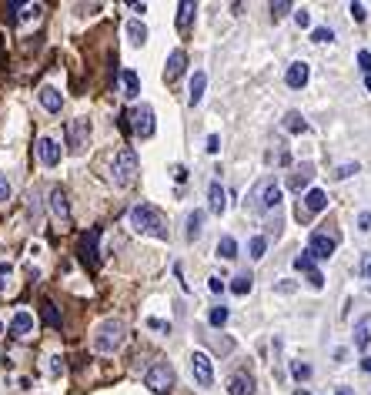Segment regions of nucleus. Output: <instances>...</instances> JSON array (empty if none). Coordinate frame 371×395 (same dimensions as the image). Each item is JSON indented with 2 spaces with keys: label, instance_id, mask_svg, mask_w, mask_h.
Returning <instances> with one entry per match:
<instances>
[{
  "label": "nucleus",
  "instance_id": "obj_1",
  "mask_svg": "<svg viewBox=\"0 0 371 395\" xmlns=\"http://www.w3.org/2000/svg\"><path fill=\"white\" fill-rule=\"evenodd\" d=\"M127 221H131V228L137 231V235H147V238H157V242H167V225H164V215L154 208V205H147V201L134 205L131 215H127Z\"/></svg>",
  "mask_w": 371,
  "mask_h": 395
},
{
  "label": "nucleus",
  "instance_id": "obj_2",
  "mask_svg": "<svg viewBox=\"0 0 371 395\" xmlns=\"http://www.w3.org/2000/svg\"><path fill=\"white\" fill-rule=\"evenodd\" d=\"M124 342H127V325H124L120 319H104L98 329H94L90 345H94L98 355H114V352H120Z\"/></svg>",
  "mask_w": 371,
  "mask_h": 395
},
{
  "label": "nucleus",
  "instance_id": "obj_3",
  "mask_svg": "<svg viewBox=\"0 0 371 395\" xmlns=\"http://www.w3.org/2000/svg\"><path fill=\"white\" fill-rule=\"evenodd\" d=\"M137 175H141V161H137L134 148H124V151H117L114 165H110V181H114L117 188H131L134 181H137Z\"/></svg>",
  "mask_w": 371,
  "mask_h": 395
},
{
  "label": "nucleus",
  "instance_id": "obj_4",
  "mask_svg": "<svg viewBox=\"0 0 371 395\" xmlns=\"http://www.w3.org/2000/svg\"><path fill=\"white\" fill-rule=\"evenodd\" d=\"M174 382H177V375H174V365L171 362H164V359H157V362L144 372V385L151 389V392H157V395H164V392H171L174 389Z\"/></svg>",
  "mask_w": 371,
  "mask_h": 395
},
{
  "label": "nucleus",
  "instance_id": "obj_5",
  "mask_svg": "<svg viewBox=\"0 0 371 395\" xmlns=\"http://www.w3.org/2000/svg\"><path fill=\"white\" fill-rule=\"evenodd\" d=\"M191 375L201 389H211L214 385V362H211L208 352H191Z\"/></svg>",
  "mask_w": 371,
  "mask_h": 395
},
{
  "label": "nucleus",
  "instance_id": "obj_6",
  "mask_svg": "<svg viewBox=\"0 0 371 395\" xmlns=\"http://www.w3.org/2000/svg\"><path fill=\"white\" fill-rule=\"evenodd\" d=\"M88 138H90V121H84V118L67 121V148H70V154H84Z\"/></svg>",
  "mask_w": 371,
  "mask_h": 395
},
{
  "label": "nucleus",
  "instance_id": "obj_7",
  "mask_svg": "<svg viewBox=\"0 0 371 395\" xmlns=\"http://www.w3.org/2000/svg\"><path fill=\"white\" fill-rule=\"evenodd\" d=\"M98 242H100V228H90L84 238H80V258L88 265L90 272L100 268V255H98Z\"/></svg>",
  "mask_w": 371,
  "mask_h": 395
},
{
  "label": "nucleus",
  "instance_id": "obj_8",
  "mask_svg": "<svg viewBox=\"0 0 371 395\" xmlns=\"http://www.w3.org/2000/svg\"><path fill=\"white\" fill-rule=\"evenodd\" d=\"M131 131L137 134V138H151L154 134V108L151 104H141V108L131 111Z\"/></svg>",
  "mask_w": 371,
  "mask_h": 395
},
{
  "label": "nucleus",
  "instance_id": "obj_9",
  "mask_svg": "<svg viewBox=\"0 0 371 395\" xmlns=\"http://www.w3.org/2000/svg\"><path fill=\"white\" fill-rule=\"evenodd\" d=\"M335 238H328L325 231H315V235H311V238H308V255H311V258H321V262H328V258H331V255H335Z\"/></svg>",
  "mask_w": 371,
  "mask_h": 395
},
{
  "label": "nucleus",
  "instance_id": "obj_10",
  "mask_svg": "<svg viewBox=\"0 0 371 395\" xmlns=\"http://www.w3.org/2000/svg\"><path fill=\"white\" fill-rule=\"evenodd\" d=\"M47 205H51V215H54L57 225H70V208H67V195L61 188H51V195H47Z\"/></svg>",
  "mask_w": 371,
  "mask_h": 395
},
{
  "label": "nucleus",
  "instance_id": "obj_11",
  "mask_svg": "<svg viewBox=\"0 0 371 395\" xmlns=\"http://www.w3.org/2000/svg\"><path fill=\"white\" fill-rule=\"evenodd\" d=\"M37 158H41V165L44 168H57L61 165V144L54 138H37Z\"/></svg>",
  "mask_w": 371,
  "mask_h": 395
},
{
  "label": "nucleus",
  "instance_id": "obj_12",
  "mask_svg": "<svg viewBox=\"0 0 371 395\" xmlns=\"http://www.w3.org/2000/svg\"><path fill=\"white\" fill-rule=\"evenodd\" d=\"M251 205H258V208H278V205H281V185L264 181V185L258 188V195L251 198Z\"/></svg>",
  "mask_w": 371,
  "mask_h": 395
},
{
  "label": "nucleus",
  "instance_id": "obj_13",
  "mask_svg": "<svg viewBox=\"0 0 371 395\" xmlns=\"http://www.w3.org/2000/svg\"><path fill=\"white\" fill-rule=\"evenodd\" d=\"M308 77H311V67L305 61H295V64H288V71H284V84L291 91H298L308 84Z\"/></svg>",
  "mask_w": 371,
  "mask_h": 395
},
{
  "label": "nucleus",
  "instance_id": "obj_14",
  "mask_svg": "<svg viewBox=\"0 0 371 395\" xmlns=\"http://www.w3.org/2000/svg\"><path fill=\"white\" fill-rule=\"evenodd\" d=\"M328 208V195L321 188H311L305 195V208H298V218H308V215H318V211Z\"/></svg>",
  "mask_w": 371,
  "mask_h": 395
},
{
  "label": "nucleus",
  "instance_id": "obj_15",
  "mask_svg": "<svg viewBox=\"0 0 371 395\" xmlns=\"http://www.w3.org/2000/svg\"><path fill=\"white\" fill-rule=\"evenodd\" d=\"M184 67H187V54H184V51H171L167 64H164V81H167V84H174L177 77L184 74Z\"/></svg>",
  "mask_w": 371,
  "mask_h": 395
},
{
  "label": "nucleus",
  "instance_id": "obj_16",
  "mask_svg": "<svg viewBox=\"0 0 371 395\" xmlns=\"http://www.w3.org/2000/svg\"><path fill=\"white\" fill-rule=\"evenodd\" d=\"M208 208H211V215H224V211H228V191L221 188V181H211V188H208Z\"/></svg>",
  "mask_w": 371,
  "mask_h": 395
},
{
  "label": "nucleus",
  "instance_id": "obj_17",
  "mask_svg": "<svg viewBox=\"0 0 371 395\" xmlns=\"http://www.w3.org/2000/svg\"><path fill=\"white\" fill-rule=\"evenodd\" d=\"M7 332H11L14 339H27V335L33 332V315L31 312H17V315L11 319V329Z\"/></svg>",
  "mask_w": 371,
  "mask_h": 395
},
{
  "label": "nucleus",
  "instance_id": "obj_18",
  "mask_svg": "<svg viewBox=\"0 0 371 395\" xmlns=\"http://www.w3.org/2000/svg\"><path fill=\"white\" fill-rule=\"evenodd\" d=\"M295 265H298V272H305L308 275V278H311V285H315V288H321V285H325V275H321V272H318V268H315V258H311V255H298V258H295Z\"/></svg>",
  "mask_w": 371,
  "mask_h": 395
},
{
  "label": "nucleus",
  "instance_id": "obj_19",
  "mask_svg": "<svg viewBox=\"0 0 371 395\" xmlns=\"http://www.w3.org/2000/svg\"><path fill=\"white\" fill-rule=\"evenodd\" d=\"M37 101H41V108L51 111V114H57L61 111V104H64V98H61V91L51 88V84H44V88L37 91Z\"/></svg>",
  "mask_w": 371,
  "mask_h": 395
},
{
  "label": "nucleus",
  "instance_id": "obj_20",
  "mask_svg": "<svg viewBox=\"0 0 371 395\" xmlns=\"http://www.w3.org/2000/svg\"><path fill=\"white\" fill-rule=\"evenodd\" d=\"M228 395H254V379L244 372H234L228 379Z\"/></svg>",
  "mask_w": 371,
  "mask_h": 395
},
{
  "label": "nucleus",
  "instance_id": "obj_21",
  "mask_svg": "<svg viewBox=\"0 0 371 395\" xmlns=\"http://www.w3.org/2000/svg\"><path fill=\"white\" fill-rule=\"evenodd\" d=\"M194 14H197L194 0H181V4H177V31L184 34L187 27H191V21H194Z\"/></svg>",
  "mask_w": 371,
  "mask_h": 395
},
{
  "label": "nucleus",
  "instance_id": "obj_22",
  "mask_svg": "<svg viewBox=\"0 0 371 395\" xmlns=\"http://www.w3.org/2000/svg\"><path fill=\"white\" fill-rule=\"evenodd\" d=\"M120 88H124V98H137V94H141V77L134 74V71H120Z\"/></svg>",
  "mask_w": 371,
  "mask_h": 395
},
{
  "label": "nucleus",
  "instance_id": "obj_23",
  "mask_svg": "<svg viewBox=\"0 0 371 395\" xmlns=\"http://www.w3.org/2000/svg\"><path fill=\"white\" fill-rule=\"evenodd\" d=\"M355 345H358V349H368L371 345V315L355 322Z\"/></svg>",
  "mask_w": 371,
  "mask_h": 395
},
{
  "label": "nucleus",
  "instance_id": "obj_24",
  "mask_svg": "<svg viewBox=\"0 0 371 395\" xmlns=\"http://www.w3.org/2000/svg\"><path fill=\"white\" fill-rule=\"evenodd\" d=\"M204 88H208V74L204 71H194V77H191V104H201L204 101Z\"/></svg>",
  "mask_w": 371,
  "mask_h": 395
},
{
  "label": "nucleus",
  "instance_id": "obj_25",
  "mask_svg": "<svg viewBox=\"0 0 371 395\" xmlns=\"http://www.w3.org/2000/svg\"><path fill=\"white\" fill-rule=\"evenodd\" d=\"M201 225H204V211H191L187 215V242L201 238Z\"/></svg>",
  "mask_w": 371,
  "mask_h": 395
},
{
  "label": "nucleus",
  "instance_id": "obj_26",
  "mask_svg": "<svg viewBox=\"0 0 371 395\" xmlns=\"http://www.w3.org/2000/svg\"><path fill=\"white\" fill-rule=\"evenodd\" d=\"M284 128H288L291 134H308V131H311V128H308V121L298 114V111H291V114L284 118Z\"/></svg>",
  "mask_w": 371,
  "mask_h": 395
},
{
  "label": "nucleus",
  "instance_id": "obj_27",
  "mask_svg": "<svg viewBox=\"0 0 371 395\" xmlns=\"http://www.w3.org/2000/svg\"><path fill=\"white\" fill-rule=\"evenodd\" d=\"M41 315H44V322L51 329H61V325H64V319H61V312H57L54 302H44V305H41Z\"/></svg>",
  "mask_w": 371,
  "mask_h": 395
},
{
  "label": "nucleus",
  "instance_id": "obj_28",
  "mask_svg": "<svg viewBox=\"0 0 371 395\" xmlns=\"http://www.w3.org/2000/svg\"><path fill=\"white\" fill-rule=\"evenodd\" d=\"M311 171H315L311 165H301V168H298L295 175H291V188H295V191H301V188L311 185Z\"/></svg>",
  "mask_w": 371,
  "mask_h": 395
},
{
  "label": "nucleus",
  "instance_id": "obj_29",
  "mask_svg": "<svg viewBox=\"0 0 371 395\" xmlns=\"http://www.w3.org/2000/svg\"><path fill=\"white\" fill-rule=\"evenodd\" d=\"M218 255L224 258V262H231V258H238V242H234L231 235H224V238L218 242Z\"/></svg>",
  "mask_w": 371,
  "mask_h": 395
},
{
  "label": "nucleus",
  "instance_id": "obj_30",
  "mask_svg": "<svg viewBox=\"0 0 371 395\" xmlns=\"http://www.w3.org/2000/svg\"><path fill=\"white\" fill-rule=\"evenodd\" d=\"M127 37H131V44L141 47L144 41H147V27H144L141 21H127Z\"/></svg>",
  "mask_w": 371,
  "mask_h": 395
},
{
  "label": "nucleus",
  "instance_id": "obj_31",
  "mask_svg": "<svg viewBox=\"0 0 371 395\" xmlns=\"http://www.w3.org/2000/svg\"><path fill=\"white\" fill-rule=\"evenodd\" d=\"M251 285H254L251 275H238V278H234V285H231V292H234V295H248Z\"/></svg>",
  "mask_w": 371,
  "mask_h": 395
},
{
  "label": "nucleus",
  "instance_id": "obj_32",
  "mask_svg": "<svg viewBox=\"0 0 371 395\" xmlns=\"http://www.w3.org/2000/svg\"><path fill=\"white\" fill-rule=\"evenodd\" d=\"M248 252H251V258H264V252H268V238H264V235H254L251 245H248Z\"/></svg>",
  "mask_w": 371,
  "mask_h": 395
},
{
  "label": "nucleus",
  "instance_id": "obj_33",
  "mask_svg": "<svg viewBox=\"0 0 371 395\" xmlns=\"http://www.w3.org/2000/svg\"><path fill=\"white\" fill-rule=\"evenodd\" d=\"M37 17H41V4H21L17 21H37Z\"/></svg>",
  "mask_w": 371,
  "mask_h": 395
},
{
  "label": "nucleus",
  "instance_id": "obj_34",
  "mask_svg": "<svg viewBox=\"0 0 371 395\" xmlns=\"http://www.w3.org/2000/svg\"><path fill=\"white\" fill-rule=\"evenodd\" d=\"M311 41H315V44H331V41H335V31H331V27H315V31H311Z\"/></svg>",
  "mask_w": 371,
  "mask_h": 395
},
{
  "label": "nucleus",
  "instance_id": "obj_35",
  "mask_svg": "<svg viewBox=\"0 0 371 395\" xmlns=\"http://www.w3.org/2000/svg\"><path fill=\"white\" fill-rule=\"evenodd\" d=\"M228 315H231L228 308H224V305H218V308H211L208 322H211V325H214V329H221V325H224V322H228Z\"/></svg>",
  "mask_w": 371,
  "mask_h": 395
},
{
  "label": "nucleus",
  "instance_id": "obj_36",
  "mask_svg": "<svg viewBox=\"0 0 371 395\" xmlns=\"http://www.w3.org/2000/svg\"><path fill=\"white\" fill-rule=\"evenodd\" d=\"M288 11H295V7H291L288 0H278V4H271V17H274V21H281Z\"/></svg>",
  "mask_w": 371,
  "mask_h": 395
},
{
  "label": "nucleus",
  "instance_id": "obj_37",
  "mask_svg": "<svg viewBox=\"0 0 371 395\" xmlns=\"http://www.w3.org/2000/svg\"><path fill=\"white\" fill-rule=\"evenodd\" d=\"M358 272H361V278H365V282H371V252H365V255H361Z\"/></svg>",
  "mask_w": 371,
  "mask_h": 395
},
{
  "label": "nucleus",
  "instance_id": "obj_38",
  "mask_svg": "<svg viewBox=\"0 0 371 395\" xmlns=\"http://www.w3.org/2000/svg\"><path fill=\"white\" fill-rule=\"evenodd\" d=\"M47 362H51V365H47V372H51V375H61V372H64V359H61V355H51Z\"/></svg>",
  "mask_w": 371,
  "mask_h": 395
},
{
  "label": "nucleus",
  "instance_id": "obj_39",
  "mask_svg": "<svg viewBox=\"0 0 371 395\" xmlns=\"http://www.w3.org/2000/svg\"><path fill=\"white\" fill-rule=\"evenodd\" d=\"M291 375H295V379H311V365L295 362V365H291Z\"/></svg>",
  "mask_w": 371,
  "mask_h": 395
},
{
  "label": "nucleus",
  "instance_id": "obj_40",
  "mask_svg": "<svg viewBox=\"0 0 371 395\" xmlns=\"http://www.w3.org/2000/svg\"><path fill=\"white\" fill-rule=\"evenodd\" d=\"M11 262H0V292H4V285H7V278H11Z\"/></svg>",
  "mask_w": 371,
  "mask_h": 395
},
{
  "label": "nucleus",
  "instance_id": "obj_41",
  "mask_svg": "<svg viewBox=\"0 0 371 395\" xmlns=\"http://www.w3.org/2000/svg\"><path fill=\"white\" fill-rule=\"evenodd\" d=\"M11 191H14V188H11V181H7V178L0 175V205H4V201L11 198Z\"/></svg>",
  "mask_w": 371,
  "mask_h": 395
},
{
  "label": "nucleus",
  "instance_id": "obj_42",
  "mask_svg": "<svg viewBox=\"0 0 371 395\" xmlns=\"http://www.w3.org/2000/svg\"><path fill=\"white\" fill-rule=\"evenodd\" d=\"M295 24H298V27H311V14H308V11H295Z\"/></svg>",
  "mask_w": 371,
  "mask_h": 395
},
{
  "label": "nucleus",
  "instance_id": "obj_43",
  "mask_svg": "<svg viewBox=\"0 0 371 395\" xmlns=\"http://www.w3.org/2000/svg\"><path fill=\"white\" fill-rule=\"evenodd\" d=\"M358 64H361V71L371 77V54H368V51H361V54H358Z\"/></svg>",
  "mask_w": 371,
  "mask_h": 395
},
{
  "label": "nucleus",
  "instance_id": "obj_44",
  "mask_svg": "<svg viewBox=\"0 0 371 395\" xmlns=\"http://www.w3.org/2000/svg\"><path fill=\"white\" fill-rule=\"evenodd\" d=\"M351 175H358V161H355V165H341L338 168V178H351Z\"/></svg>",
  "mask_w": 371,
  "mask_h": 395
},
{
  "label": "nucleus",
  "instance_id": "obj_45",
  "mask_svg": "<svg viewBox=\"0 0 371 395\" xmlns=\"http://www.w3.org/2000/svg\"><path fill=\"white\" fill-rule=\"evenodd\" d=\"M351 17H355V21H365V17H368V14H365V4H351Z\"/></svg>",
  "mask_w": 371,
  "mask_h": 395
},
{
  "label": "nucleus",
  "instance_id": "obj_46",
  "mask_svg": "<svg viewBox=\"0 0 371 395\" xmlns=\"http://www.w3.org/2000/svg\"><path fill=\"white\" fill-rule=\"evenodd\" d=\"M221 151V138H218V134H211V138H208V154H218Z\"/></svg>",
  "mask_w": 371,
  "mask_h": 395
},
{
  "label": "nucleus",
  "instance_id": "obj_47",
  "mask_svg": "<svg viewBox=\"0 0 371 395\" xmlns=\"http://www.w3.org/2000/svg\"><path fill=\"white\" fill-rule=\"evenodd\" d=\"M358 225H361V231H371V211H361V215H358Z\"/></svg>",
  "mask_w": 371,
  "mask_h": 395
},
{
  "label": "nucleus",
  "instance_id": "obj_48",
  "mask_svg": "<svg viewBox=\"0 0 371 395\" xmlns=\"http://www.w3.org/2000/svg\"><path fill=\"white\" fill-rule=\"evenodd\" d=\"M208 288L214 295H221V292H224V282H221V278H208Z\"/></svg>",
  "mask_w": 371,
  "mask_h": 395
},
{
  "label": "nucleus",
  "instance_id": "obj_49",
  "mask_svg": "<svg viewBox=\"0 0 371 395\" xmlns=\"http://www.w3.org/2000/svg\"><path fill=\"white\" fill-rule=\"evenodd\" d=\"M147 325H151V329H157V332H171V325H167V322H161V319H151Z\"/></svg>",
  "mask_w": 371,
  "mask_h": 395
},
{
  "label": "nucleus",
  "instance_id": "obj_50",
  "mask_svg": "<svg viewBox=\"0 0 371 395\" xmlns=\"http://www.w3.org/2000/svg\"><path fill=\"white\" fill-rule=\"evenodd\" d=\"M174 178H177V181H184V178H187V171H184V165H174Z\"/></svg>",
  "mask_w": 371,
  "mask_h": 395
},
{
  "label": "nucleus",
  "instance_id": "obj_51",
  "mask_svg": "<svg viewBox=\"0 0 371 395\" xmlns=\"http://www.w3.org/2000/svg\"><path fill=\"white\" fill-rule=\"evenodd\" d=\"M278 292H284V295H288V292H295V285H291V282H278Z\"/></svg>",
  "mask_w": 371,
  "mask_h": 395
},
{
  "label": "nucleus",
  "instance_id": "obj_52",
  "mask_svg": "<svg viewBox=\"0 0 371 395\" xmlns=\"http://www.w3.org/2000/svg\"><path fill=\"white\" fill-rule=\"evenodd\" d=\"M361 369H365V372H371V355H368V359H361Z\"/></svg>",
  "mask_w": 371,
  "mask_h": 395
},
{
  "label": "nucleus",
  "instance_id": "obj_53",
  "mask_svg": "<svg viewBox=\"0 0 371 395\" xmlns=\"http://www.w3.org/2000/svg\"><path fill=\"white\" fill-rule=\"evenodd\" d=\"M295 395H311V392H305V389H298V392Z\"/></svg>",
  "mask_w": 371,
  "mask_h": 395
},
{
  "label": "nucleus",
  "instance_id": "obj_54",
  "mask_svg": "<svg viewBox=\"0 0 371 395\" xmlns=\"http://www.w3.org/2000/svg\"><path fill=\"white\" fill-rule=\"evenodd\" d=\"M365 84H368V91H371V77H368V81H365Z\"/></svg>",
  "mask_w": 371,
  "mask_h": 395
},
{
  "label": "nucleus",
  "instance_id": "obj_55",
  "mask_svg": "<svg viewBox=\"0 0 371 395\" xmlns=\"http://www.w3.org/2000/svg\"><path fill=\"white\" fill-rule=\"evenodd\" d=\"M338 395H348V392H345V389H338Z\"/></svg>",
  "mask_w": 371,
  "mask_h": 395
}]
</instances>
